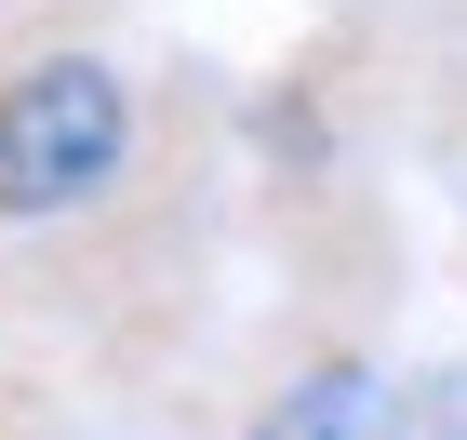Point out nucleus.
Returning <instances> with one entry per match:
<instances>
[{"label":"nucleus","mask_w":467,"mask_h":440,"mask_svg":"<svg viewBox=\"0 0 467 440\" xmlns=\"http://www.w3.org/2000/svg\"><path fill=\"white\" fill-rule=\"evenodd\" d=\"M134 160V80L108 54H27L0 67V227H54Z\"/></svg>","instance_id":"nucleus-1"},{"label":"nucleus","mask_w":467,"mask_h":440,"mask_svg":"<svg viewBox=\"0 0 467 440\" xmlns=\"http://www.w3.org/2000/svg\"><path fill=\"white\" fill-rule=\"evenodd\" d=\"M254 440H400V401H388V373L321 361V373H294L281 401L254 414Z\"/></svg>","instance_id":"nucleus-2"}]
</instances>
